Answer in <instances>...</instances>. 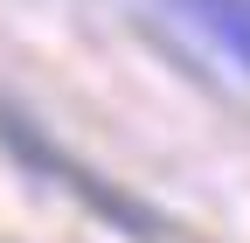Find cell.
Returning <instances> with one entry per match:
<instances>
[{
    "label": "cell",
    "instance_id": "1",
    "mask_svg": "<svg viewBox=\"0 0 250 243\" xmlns=\"http://www.w3.org/2000/svg\"><path fill=\"white\" fill-rule=\"evenodd\" d=\"M174 14L202 28L236 70H250V0H174Z\"/></svg>",
    "mask_w": 250,
    "mask_h": 243
}]
</instances>
